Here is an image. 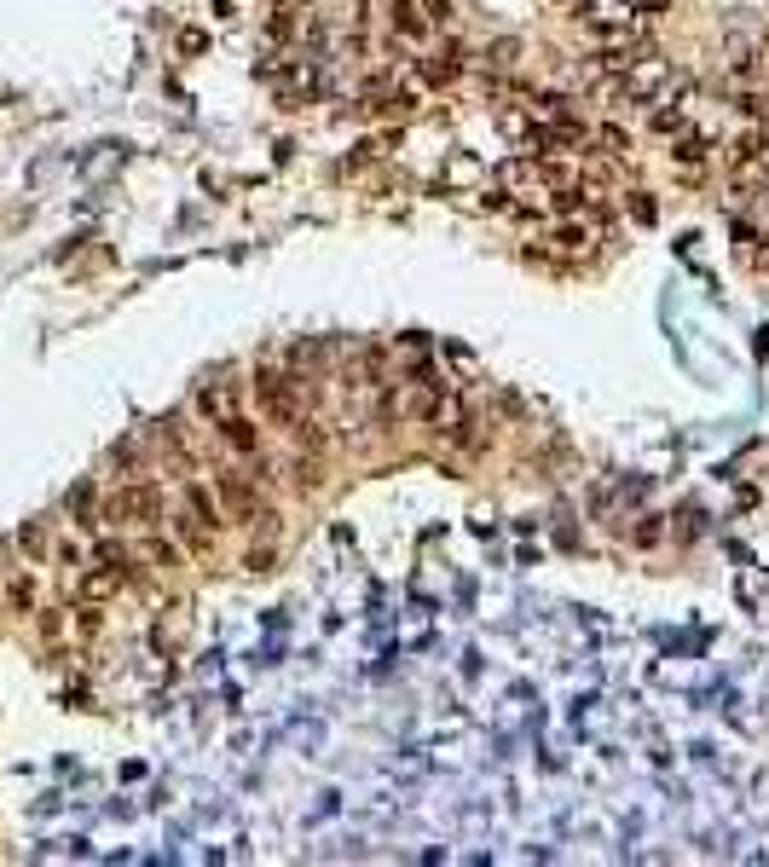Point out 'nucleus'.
Here are the masks:
<instances>
[{"mask_svg":"<svg viewBox=\"0 0 769 867\" xmlns=\"http://www.w3.org/2000/svg\"><path fill=\"white\" fill-rule=\"evenodd\" d=\"M214 497H220V515L243 521V527H272V509L261 504V486L238 469H220L214 474Z\"/></svg>","mask_w":769,"mask_h":867,"instance_id":"f257e3e1","label":"nucleus"},{"mask_svg":"<svg viewBox=\"0 0 769 867\" xmlns=\"http://www.w3.org/2000/svg\"><path fill=\"white\" fill-rule=\"evenodd\" d=\"M104 521L110 527H156L163 521V492L151 480H133V486H116L104 497Z\"/></svg>","mask_w":769,"mask_h":867,"instance_id":"f03ea898","label":"nucleus"},{"mask_svg":"<svg viewBox=\"0 0 769 867\" xmlns=\"http://www.w3.org/2000/svg\"><path fill=\"white\" fill-rule=\"evenodd\" d=\"M255 399H261V417L278 429H296L301 422V382L284 371H255Z\"/></svg>","mask_w":769,"mask_h":867,"instance_id":"7ed1b4c3","label":"nucleus"},{"mask_svg":"<svg viewBox=\"0 0 769 867\" xmlns=\"http://www.w3.org/2000/svg\"><path fill=\"white\" fill-rule=\"evenodd\" d=\"M439 422H446L439 434H446V439H451L457 451H474V446H481V417H474V411L463 405V399H446V411H439Z\"/></svg>","mask_w":769,"mask_h":867,"instance_id":"20e7f679","label":"nucleus"},{"mask_svg":"<svg viewBox=\"0 0 769 867\" xmlns=\"http://www.w3.org/2000/svg\"><path fill=\"white\" fill-rule=\"evenodd\" d=\"M220 439H226L238 457H255V451H261V429H255L249 417H238V411H226V417H220Z\"/></svg>","mask_w":769,"mask_h":867,"instance_id":"39448f33","label":"nucleus"},{"mask_svg":"<svg viewBox=\"0 0 769 867\" xmlns=\"http://www.w3.org/2000/svg\"><path fill=\"white\" fill-rule=\"evenodd\" d=\"M561 145H584L579 121H544V128H532V151H561Z\"/></svg>","mask_w":769,"mask_h":867,"instance_id":"423d86ee","label":"nucleus"},{"mask_svg":"<svg viewBox=\"0 0 769 867\" xmlns=\"http://www.w3.org/2000/svg\"><path fill=\"white\" fill-rule=\"evenodd\" d=\"M405 411H411L417 422H439V411H446V382H422L417 394L405 399Z\"/></svg>","mask_w":769,"mask_h":867,"instance_id":"0eeeda50","label":"nucleus"},{"mask_svg":"<svg viewBox=\"0 0 769 867\" xmlns=\"http://www.w3.org/2000/svg\"><path fill=\"white\" fill-rule=\"evenodd\" d=\"M121 584H128V572L99 561V572H88V579H81V596H88V602H104V596H116Z\"/></svg>","mask_w":769,"mask_h":867,"instance_id":"6e6552de","label":"nucleus"},{"mask_svg":"<svg viewBox=\"0 0 769 867\" xmlns=\"http://www.w3.org/2000/svg\"><path fill=\"white\" fill-rule=\"evenodd\" d=\"M186 509H191V515H197L209 532L220 527V497L209 492V486H197V480H191V486H186Z\"/></svg>","mask_w":769,"mask_h":867,"instance_id":"1a4fd4ad","label":"nucleus"},{"mask_svg":"<svg viewBox=\"0 0 769 867\" xmlns=\"http://www.w3.org/2000/svg\"><path fill=\"white\" fill-rule=\"evenodd\" d=\"M180 538H186V549H197V555H209V549H214V532L203 527V521L191 515V509L180 515Z\"/></svg>","mask_w":769,"mask_h":867,"instance_id":"9d476101","label":"nucleus"},{"mask_svg":"<svg viewBox=\"0 0 769 867\" xmlns=\"http://www.w3.org/2000/svg\"><path fill=\"white\" fill-rule=\"evenodd\" d=\"M388 12H394V29L405 35V41H417V35L429 29V23H422V12L411 6V0H394V6H388Z\"/></svg>","mask_w":769,"mask_h":867,"instance_id":"9b49d317","label":"nucleus"},{"mask_svg":"<svg viewBox=\"0 0 769 867\" xmlns=\"http://www.w3.org/2000/svg\"><path fill=\"white\" fill-rule=\"evenodd\" d=\"M457 70H463V64H457V53H434L429 64H422V76H429L434 88H446V81H457Z\"/></svg>","mask_w":769,"mask_h":867,"instance_id":"f8f14e48","label":"nucleus"},{"mask_svg":"<svg viewBox=\"0 0 769 867\" xmlns=\"http://www.w3.org/2000/svg\"><path fill=\"white\" fill-rule=\"evenodd\" d=\"M231 405H238V394H231V388H203V394H197V411H209V417H226Z\"/></svg>","mask_w":769,"mask_h":867,"instance_id":"ddd939ff","label":"nucleus"},{"mask_svg":"<svg viewBox=\"0 0 769 867\" xmlns=\"http://www.w3.org/2000/svg\"><path fill=\"white\" fill-rule=\"evenodd\" d=\"M145 555H151L156 567H180V549L168 544V538H151V544H145Z\"/></svg>","mask_w":769,"mask_h":867,"instance_id":"4468645a","label":"nucleus"},{"mask_svg":"<svg viewBox=\"0 0 769 867\" xmlns=\"http://www.w3.org/2000/svg\"><path fill=\"white\" fill-rule=\"evenodd\" d=\"M659 538H665V527H659V515H648V521H642L637 532H631V544H637V549H648V544H659Z\"/></svg>","mask_w":769,"mask_h":867,"instance_id":"2eb2a0df","label":"nucleus"},{"mask_svg":"<svg viewBox=\"0 0 769 867\" xmlns=\"http://www.w3.org/2000/svg\"><path fill=\"white\" fill-rule=\"evenodd\" d=\"M99 561H104V567H121V572H133V555H128L121 544H99Z\"/></svg>","mask_w":769,"mask_h":867,"instance_id":"dca6fc26","label":"nucleus"},{"mask_svg":"<svg viewBox=\"0 0 769 867\" xmlns=\"http://www.w3.org/2000/svg\"><path fill=\"white\" fill-rule=\"evenodd\" d=\"M394 417H399V394H394V388H382V399H376V422L388 429Z\"/></svg>","mask_w":769,"mask_h":867,"instance_id":"f3484780","label":"nucleus"}]
</instances>
